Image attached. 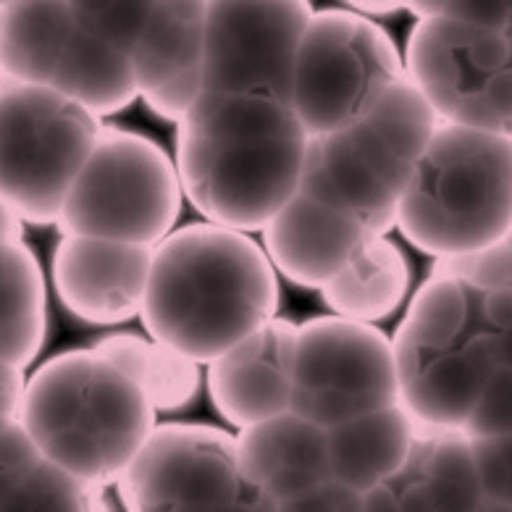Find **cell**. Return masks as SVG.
I'll list each match as a JSON object with an SVG mask.
<instances>
[{"mask_svg":"<svg viewBox=\"0 0 512 512\" xmlns=\"http://www.w3.org/2000/svg\"><path fill=\"white\" fill-rule=\"evenodd\" d=\"M468 439H502L512 436V368H497L476 402L468 423L463 426Z\"/></svg>","mask_w":512,"mask_h":512,"instance_id":"obj_29","label":"cell"},{"mask_svg":"<svg viewBox=\"0 0 512 512\" xmlns=\"http://www.w3.org/2000/svg\"><path fill=\"white\" fill-rule=\"evenodd\" d=\"M400 79L405 58L384 27L352 8H323L297 53L292 108L310 140L326 137L363 119Z\"/></svg>","mask_w":512,"mask_h":512,"instance_id":"obj_9","label":"cell"},{"mask_svg":"<svg viewBox=\"0 0 512 512\" xmlns=\"http://www.w3.org/2000/svg\"><path fill=\"white\" fill-rule=\"evenodd\" d=\"M347 8H352V11H358V14L368 16V19H373V16L405 11V3H368V0H358V3H350Z\"/></svg>","mask_w":512,"mask_h":512,"instance_id":"obj_39","label":"cell"},{"mask_svg":"<svg viewBox=\"0 0 512 512\" xmlns=\"http://www.w3.org/2000/svg\"><path fill=\"white\" fill-rule=\"evenodd\" d=\"M400 405L394 344L379 326L318 316L297 326L289 413L321 428Z\"/></svg>","mask_w":512,"mask_h":512,"instance_id":"obj_11","label":"cell"},{"mask_svg":"<svg viewBox=\"0 0 512 512\" xmlns=\"http://www.w3.org/2000/svg\"><path fill=\"white\" fill-rule=\"evenodd\" d=\"M69 6L77 27L129 50L132 56L153 14V3H69Z\"/></svg>","mask_w":512,"mask_h":512,"instance_id":"obj_27","label":"cell"},{"mask_svg":"<svg viewBox=\"0 0 512 512\" xmlns=\"http://www.w3.org/2000/svg\"><path fill=\"white\" fill-rule=\"evenodd\" d=\"M434 274L455 276L468 287L478 289L481 295L512 289V229L494 245L478 250V253L449 258L436 263Z\"/></svg>","mask_w":512,"mask_h":512,"instance_id":"obj_28","label":"cell"},{"mask_svg":"<svg viewBox=\"0 0 512 512\" xmlns=\"http://www.w3.org/2000/svg\"><path fill=\"white\" fill-rule=\"evenodd\" d=\"M176 161L155 140L103 127L61 211V232L158 247L182 213Z\"/></svg>","mask_w":512,"mask_h":512,"instance_id":"obj_8","label":"cell"},{"mask_svg":"<svg viewBox=\"0 0 512 512\" xmlns=\"http://www.w3.org/2000/svg\"><path fill=\"white\" fill-rule=\"evenodd\" d=\"M405 77L442 124L512 140V53L507 35L449 19H418L407 37Z\"/></svg>","mask_w":512,"mask_h":512,"instance_id":"obj_10","label":"cell"},{"mask_svg":"<svg viewBox=\"0 0 512 512\" xmlns=\"http://www.w3.org/2000/svg\"><path fill=\"white\" fill-rule=\"evenodd\" d=\"M407 470L436 512H478L486 505L473 442L463 431H421Z\"/></svg>","mask_w":512,"mask_h":512,"instance_id":"obj_25","label":"cell"},{"mask_svg":"<svg viewBox=\"0 0 512 512\" xmlns=\"http://www.w3.org/2000/svg\"><path fill=\"white\" fill-rule=\"evenodd\" d=\"M239 484L232 434L205 423H163L116 489L127 512H218Z\"/></svg>","mask_w":512,"mask_h":512,"instance_id":"obj_13","label":"cell"},{"mask_svg":"<svg viewBox=\"0 0 512 512\" xmlns=\"http://www.w3.org/2000/svg\"><path fill=\"white\" fill-rule=\"evenodd\" d=\"M360 512H400V491L394 484L376 486L360 499Z\"/></svg>","mask_w":512,"mask_h":512,"instance_id":"obj_37","label":"cell"},{"mask_svg":"<svg viewBox=\"0 0 512 512\" xmlns=\"http://www.w3.org/2000/svg\"><path fill=\"white\" fill-rule=\"evenodd\" d=\"M308 148L295 108L255 95L203 92L176 124L184 197L234 232H263L300 192Z\"/></svg>","mask_w":512,"mask_h":512,"instance_id":"obj_1","label":"cell"},{"mask_svg":"<svg viewBox=\"0 0 512 512\" xmlns=\"http://www.w3.org/2000/svg\"><path fill=\"white\" fill-rule=\"evenodd\" d=\"M71 29L69 3H0V74L50 90Z\"/></svg>","mask_w":512,"mask_h":512,"instance_id":"obj_22","label":"cell"},{"mask_svg":"<svg viewBox=\"0 0 512 512\" xmlns=\"http://www.w3.org/2000/svg\"><path fill=\"white\" fill-rule=\"evenodd\" d=\"M98 358L111 363L137 384L155 413L184 410L200 392V363L169 344L155 342L134 331H113L90 347Z\"/></svg>","mask_w":512,"mask_h":512,"instance_id":"obj_21","label":"cell"},{"mask_svg":"<svg viewBox=\"0 0 512 512\" xmlns=\"http://www.w3.org/2000/svg\"><path fill=\"white\" fill-rule=\"evenodd\" d=\"M407 289L410 266L400 245L389 237H373L342 274L321 289V297L331 316L376 326L400 308Z\"/></svg>","mask_w":512,"mask_h":512,"instance_id":"obj_23","label":"cell"},{"mask_svg":"<svg viewBox=\"0 0 512 512\" xmlns=\"http://www.w3.org/2000/svg\"><path fill=\"white\" fill-rule=\"evenodd\" d=\"M363 494L352 491L350 486L329 481L316 489L305 491L300 497L281 502L279 512H360Z\"/></svg>","mask_w":512,"mask_h":512,"instance_id":"obj_34","label":"cell"},{"mask_svg":"<svg viewBox=\"0 0 512 512\" xmlns=\"http://www.w3.org/2000/svg\"><path fill=\"white\" fill-rule=\"evenodd\" d=\"M103 121L56 90L0 74V197L24 224L58 226Z\"/></svg>","mask_w":512,"mask_h":512,"instance_id":"obj_7","label":"cell"},{"mask_svg":"<svg viewBox=\"0 0 512 512\" xmlns=\"http://www.w3.org/2000/svg\"><path fill=\"white\" fill-rule=\"evenodd\" d=\"M260 234L276 274L318 292L342 274L365 242L379 237L358 216L305 192H297Z\"/></svg>","mask_w":512,"mask_h":512,"instance_id":"obj_17","label":"cell"},{"mask_svg":"<svg viewBox=\"0 0 512 512\" xmlns=\"http://www.w3.org/2000/svg\"><path fill=\"white\" fill-rule=\"evenodd\" d=\"M100 491L85 486L56 465L40 460L32 473L16 486L0 512H106Z\"/></svg>","mask_w":512,"mask_h":512,"instance_id":"obj_26","label":"cell"},{"mask_svg":"<svg viewBox=\"0 0 512 512\" xmlns=\"http://www.w3.org/2000/svg\"><path fill=\"white\" fill-rule=\"evenodd\" d=\"M24 221L11 205L0 197V245H22Z\"/></svg>","mask_w":512,"mask_h":512,"instance_id":"obj_38","label":"cell"},{"mask_svg":"<svg viewBox=\"0 0 512 512\" xmlns=\"http://www.w3.org/2000/svg\"><path fill=\"white\" fill-rule=\"evenodd\" d=\"M50 90L69 98L100 121L121 113L140 98L132 53L77 27V22L61 53Z\"/></svg>","mask_w":512,"mask_h":512,"instance_id":"obj_20","label":"cell"},{"mask_svg":"<svg viewBox=\"0 0 512 512\" xmlns=\"http://www.w3.org/2000/svg\"><path fill=\"white\" fill-rule=\"evenodd\" d=\"M40 452L32 444L19 421L8 423V428L0 434V502L22 484L24 478L40 465Z\"/></svg>","mask_w":512,"mask_h":512,"instance_id":"obj_32","label":"cell"},{"mask_svg":"<svg viewBox=\"0 0 512 512\" xmlns=\"http://www.w3.org/2000/svg\"><path fill=\"white\" fill-rule=\"evenodd\" d=\"M481 323L499 368H512V289L481 295Z\"/></svg>","mask_w":512,"mask_h":512,"instance_id":"obj_33","label":"cell"},{"mask_svg":"<svg viewBox=\"0 0 512 512\" xmlns=\"http://www.w3.org/2000/svg\"><path fill=\"white\" fill-rule=\"evenodd\" d=\"M24 389H27V376H24L22 368L0 360V418L3 421L19 418Z\"/></svg>","mask_w":512,"mask_h":512,"instance_id":"obj_35","label":"cell"},{"mask_svg":"<svg viewBox=\"0 0 512 512\" xmlns=\"http://www.w3.org/2000/svg\"><path fill=\"white\" fill-rule=\"evenodd\" d=\"M470 442L476 452L486 502L512 507V436L470 439Z\"/></svg>","mask_w":512,"mask_h":512,"instance_id":"obj_31","label":"cell"},{"mask_svg":"<svg viewBox=\"0 0 512 512\" xmlns=\"http://www.w3.org/2000/svg\"><path fill=\"white\" fill-rule=\"evenodd\" d=\"M150 266V247L64 234L53 250L50 279L71 316L92 326H116L142 313Z\"/></svg>","mask_w":512,"mask_h":512,"instance_id":"obj_14","label":"cell"},{"mask_svg":"<svg viewBox=\"0 0 512 512\" xmlns=\"http://www.w3.org/2000/svg\"><path fill=\"white\" fill-rule=\"evenodd\" d=\"M397 229L436 260L463 258L512 229V140L439 124L402 195Z\"/></svg>","mask_w":512,"mask_h":512,"instance_id":"obj_4","label":"cell"},{"mask_svg":"<svg viewBox=\"0 0 512 512\" xmlns=\"http://www.w3.org/2000/svg\"><path fill=\"white\" fill-rule=\"evenodd\" d=\"M392 484L400 491V512H436L434 507H431V502L426 499V494H423L421 486H418V481L410 476V470L407 468L402 470L400 476L394 478Z\"/></svg>","mask_w":512,"mask_h":512,"instance_id":"obj_36","label":"cell"},{"mask_svg":"<svg viewBox=\"0 0 512 512\" xmlns=\"http://www.w3.org/2000/svg\"><path fill=\"white\" fill-rule=\"evenodd\" d=\"M279 274L250 234L216 224L179 226L153 247L142 326L208 365L276 318Z\"/></svg>","mask_w":512,"mask_h":512,"instance_id":"obj_2","label":"cell"},{"mask_svg":"<svg viewBox=\"0 0 512 512\" xmlns=\"http://www.w3.org/2000/svg\"><path fill=\"white\" fill-rule=\"evenodd\" d=\"M205 0L153 3L134 48V82L145 106L163 121H179L205 92Z\"/></svg>","mask_w":512,"mask_h":512,"instance_id":"obj_15","label":"cell"},{"mask_svg":"<svg viewBox=\"0 0 512 512\" xmlns=\"http://www.w3.org/2000/svg\"><path fill=\"white\" fill-rule=\"evenodd\" d=\"M405 11H413L415 19H449V22L465 24V27L489 29L507 35L512 29V0H486V3H405Z\"/></svg>","mask_w":512,"mask_h":512,"instance_id":"obj_30","label":"cell"},{"mask_svg":"<svg viewBox=\"0 0 512 512\" xmlns=\"http://www.w3.org/2000/svg\"><path fill=\"white\" fill-rule=\"evenodd\" d=\"M439 124L413 82L400 79L363 119L310 140L300 192L358 216L386 237Z\"/></svg>","mask_w":512,"mask_h":512,"instance_id":"obj_6","label":"cell"},{"mask_svg":"<svg viewBox=\"0 0 512 512\" xmlns=\"http://www.w3.org/2000/svg\"><path fill=\"white\" fill-rule=\"evenodd\" d=\"M394 344L400 405L421 431H463L499 365L481 323V292L431 274L415 292Z\"/></svg>","mask_w":512,"mask_h":512,"instance_id":"obj_5","label":"cell"},{"mask_svg":"<svg viewBox=\"0 0 512 512\" xmlns=\"http://www.w3.org/2000/svg\"><path fill=\"white\" fill-rule=\"evenodd\" d=\"M478 512H512V507H507V505H494V502H486L484 507H481V510Z\"/></svg>","mask_w":512,"mask_h":512,"instance_id":"obj_40","label":"cell"},{"mask_svg":"<svg viewBox=\"0 0 512 512\" xmlns=\"http://www.w3.org/2000/svg\"><path fill=\"white\" fill-rule=\"evenodd\" d=\"M234 439L239 473L268 491L279 505L334 481L326 428L300 415L284 413L239 431Z\"/></svg>","mask_w":512,"mask_h":512,"instance_id":"obj_18","label":"cell"},{"mask_svg":"<svg viewBox=\"0 0 512 512\" xmlns=\"http://www.w3.org/2000/svg\"><path fill=\"white\" fill-rule=\"evenodd\" d=\"M8 423H14V421H3V418H0V434H3V431H6Z\"/></svg>","mask_w":512,"mask_h":512,"instance_id":"obj_41","label":"cell"},{"mask_svg":"<svg viewBox=\"0 0 512 512\" xmlns=\"http://www.w3.org/2000/svg\"><path fill=\"white\" fill-rule=\"evenodd\" d=\"M48 334V287L27 245H0V360L27 368Z\"/></svg>","mask_w":512,"mask_h":512,"instance_id":"obj_24","label":"cell"},{"mask_svg":"<svg viewBox=\"0 0 512 512\" xmlns=\"http://www.w3.org/2000/svg\"><path fill=\"white\" fill-rule=\"evenodd\" d=\"M313 14L316 8L305 0L208 3L205 92L292 106L297 53Z\"/></svg>","mask_w":512,"mask_h":512,"instance_id":"obj_12","label":"cell"},{"mask_svg":"<svg viewBox=\"0 0 512 512\" xmlns=\"http://www.w3.org/2000/svg\"><path fill=\"white\" fill-rule=\"evenodd\" d=\"M295 337V323L276 316L208 363L205 384L226 423L245 431L289 413Z\"/></svg>","mask_w":512,"mask_h":512,"instance_id":"obj_16","label":"cell"},{"mask_svg":"<svg viewBox=\"0 0 512 512\" xmlns=\"http://www.w3.org/2000/svg\"><path fill=\"white\" fill-rule=\"evenodd\" d=\"M16 421L45 463L106 489L150 439L155 410L134 381L87 347L53 355L29 376Z\"/></svg>","mask_w":512,"mask_h":512,"instance_id":"obj_3","label":"cell"},{"mask_svg":"<svg viewBox=\"0 0 512 512\" xmlns=\"http://www.w3.org/2000/svg\"><path fill=\"white\" fill-rule=\"evenodd\" d=\"M507 40H510V53H512V29H510V32H507Z\"/></svg>","mask_w":512,"mask_h":512,"instance_id":"obj_42","label":"cell"},{"mask_svg":"<svg viewBox=\"0 0 512 512\" xmlns=\"http://www.w3.org/2000/svg\"><path fill=\"white\" fill-rule=\"evenodd\" d=\"M421 428L402 405L326 428L331 478L365 494L392 484L407 468Z\"/></svg>","mask_w":512,"mask_h":512,"instance_id":"obj_19","label":"cell"}]
</instances>
